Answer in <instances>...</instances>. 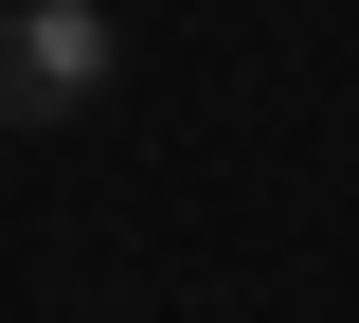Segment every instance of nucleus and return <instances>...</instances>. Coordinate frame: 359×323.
<instances>
[{"mask_svg":"<svg viewBox=\"0 0 359 323\" xmlns=\"http://www.w3.org/2000/svg\"><path fill=\"white\" fill-rule=\"evenodd\" d=\"M108 0H18L0 18V126H72V108H108Z\"/></svg>","mask_w":359,"mask_h":323,"instance_id":"f257e3e1","label":"nucleus"}]
</instances>
